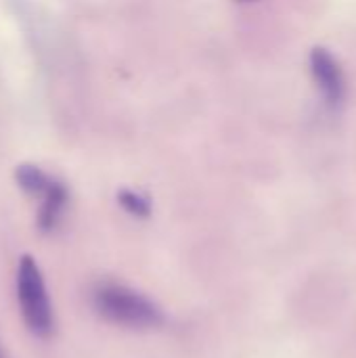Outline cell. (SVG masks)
Returning <instances> with one entry per match:
<instances>
[{"label":"cell","mask_w":356,"mask_h":358,"mask_svg":"<svg viewBox=\"0 0 356 358\" xmlns=\"http://www.w3.org/2000/svg\"><path fill=\"white\" fill-rule=\"evenodd\" d=\"M67 201H69V191L63 182L59 180H50L46 193L42 195V206H40V212H38V227L40 231L44 233H50L59 227L63 214H65V208H67Z\"/></svg>","instance_id":"277c9868"},{"label":"cell","mask_w":356,"mask_h":358,"mask_svg":"<svg viewBox=\"0 0 356 358\" xmlns=\"http://www.w3.org/2000/svg\"><path fill=\"white\" fill-rule=\"evenodd\" d=\"M92 306L105 321L130 329H155L164 323L162 308L155 302L115 281H101L94 285Z\"/></svg>","instance_id":"6da1fadb"},{"label":"cell","mask_w":356,"mask_h":358,"mask_svg":"<svg viewBox=\"0 0 356 358\" xmlns=\"http://www.w3.org/2000/svg\"><path fill=\"white\" fill-rule=\"evenodd\" d=\"M118 201H120V206H122L128 214H132V216H136V218H147V216L151 214V201H149L145 195L136 193V191L122 189V191L118 193Z\"/></svg>","instance_id":"8992f818"},{"label":"cell","mask_w":356,"mask_h":358,"mask_svg":"<svg viewBox=\"0 0 356 358\" xmlns=\"http://www.w3.org/2000/svg\"><path fill=\"white\" fill-rule=\"evenodd\" d=\"M0 358H2V355H0Z\"/></svg>","instance_id":"ba28073f"},{"label":"cell","mask_w":356,"mask_h":358,"mask_svg":"<svg viewBox=\"0 0 356 358\" xmlns=\"http://www.w3.org/2000/svg\"><path fill=\"white\" fill-rule=\"evenodd\" d=\"M17 300L25 325L34 336L46 338L55 329V315L40 266L31 256H23L17 266Z\"/></svg>","instance_id":"7a4b0ae2"},{"label":"cell","mask_w":356,"mask_h":358,"mask_svg":"<svg viewBox=\"0 0 356 358\" xmlns=\"http://www.w3.org/2000/svg\"><path fill=\"white\" fill-rule=\"evenodd\" d=\"M15 180H17V185L27 193V195H38V197H42L44 193H46V189H48V185H50V180L52 178H48L38 166H34V164H21V166H17V170H15Z\"/></svg>","instance_id":"5b68a950"},{"label":"cell","mask_w":356,"mask_h":358,"mask_svg":"<svg viewBox=\"0 0 356 358\" xmlns=\"http://www.w3.org/2000/svg\"><path fill=\"white\" fill-rule=\"evenodd\" d=\"M239 2H254V0H239Z\"/></svg>","instance_id":"52a82bcc"},{"label":"cell","mask_w":356,"mask_h":358,"mask_svg":"<svg viewBox=\"0 0 356 358\" xmlns=\"http://www.w3.org/2000/svg\"><path fill=\"white\" fill-rule=\"evenodd\" d=\"M308 63H311V73L323 99L332 105H340L346 92V82H344V73L336 57L327 52L325 48H313Z\"/></svg>","instance_id":"3957f363"}]
</instances>
